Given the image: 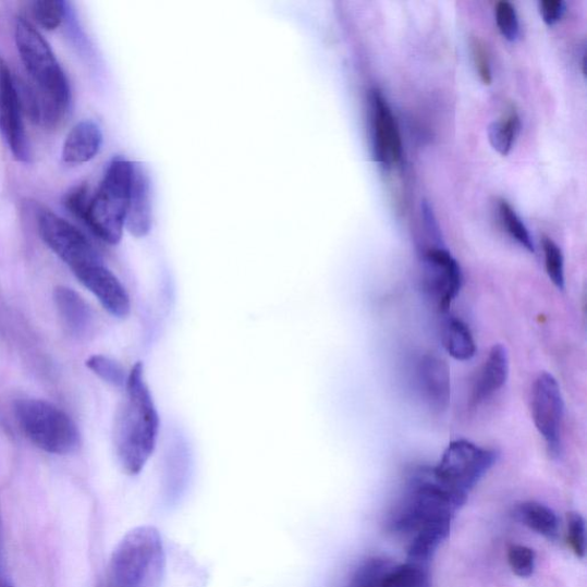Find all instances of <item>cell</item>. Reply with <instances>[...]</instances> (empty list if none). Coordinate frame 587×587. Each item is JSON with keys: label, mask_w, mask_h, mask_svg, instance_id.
Here are the masks:
<instances>
[{"label": "cell", "mask_w": 587, "mask_h": 587, "mask_svg": "<svg viewBox=\"0 0 587 587\" xmlns=\"http://www.w3.org/2000/svg\"><path fill=\"white\" fill-rule=\"evenodd\" d=\"M114 425V447L122 469L139 474L154 454L160 418L145 381L144 366L137 363L130 371Z\"/></svg>", "instance_id": "6da1fadb"}, {"label": "cell", "mask_w": 587, "mask_h": 587, "mask_svg": "<svg viewBox=\"0 0 587 587\" xmlns=\"http://www.w3.org/2000/svg\"><path fill=\"white\" fill-rule=\"evenodd\" d=\"M14 36L21 60L32 81L34 106L32 121L47 127L57 126L71 105L66 75L48 41L24 17L15 21Z\"/></svg>", "instance_id": "7a4b0ae2"}, {"label": "cell", "mask_w": 587, "mask_h": 587, "mask_svg": "<svg viewBox=\"0 0 587 587\" xmlns=\"http://www.w3.org/2000/svg\"><path fill=\"white\" fill-rule=\"evenodd\" d=\"M467 502V494L438 480L431 468H419L407 481L404 494L387 515L386 530L412 537L431 522L450 518Z\"/></svg>", "instance_id": "3957f363"}, {"label": "cell", "mask_w": 587, "mask_h": 587, "mask_svg": "<svg viewBox=\"0 0 587 587\" xmlns=\"http://www.w3.org/2000/svg\"><path fill=\"white\" fill-rule=\"evenodd\" d=\"M166 560L159 530L150 526L135 528L114 549L103 587H161Z\"/></svg>", "instance_id": "277c9868"}, {"label": "cell", "mask_w": 587, "mask_h": 587, "mask_svg": "<svg viewBox=\"0 0 587 587\" xmlns=\"http://www.w3.org/2000/svg\"><path fill=\"white\" fill-rule=\"evenodd\" d=\"M132 175L133 162L115 158L108 166L98 191L91 197L84 223L107 244L117 245L121 242Z\"/></svg>", "instance_id": "5b68a950"}, {"label": "cell", "mask_w": 587, "mask_h": 587, "mask_svg": "<svg viewBox=\"0 0 587 587\" xmlns=\"http://www.w3.org/2000/svg\"><path fill=\"white\" fill-rule=\"evenodd\" d=\"M14 416L25 437L51 454L74 452L81 442L77 426L61 408L35 399L16 401Z\"/></svg>", "instance_id": "8992f818"}, {"label": "cell", "mask_w": 587, "mask_h": 587, "mask_svg": "<svg viewBox=\"0 0 587 587\" xmlns=\"http://www.w3.org/2000/svg\"><path fill=\"white\" fill-rule=\"evenodd\" d=\"M498 452L467 440L451 442L432 473L453 490L468 496L498 461Z\"/></svg>", "instance_id": "52a82bcc"}, {"label": "cell", "mask_w": 587, "mask_h": 587, "mask_svg": "<svg viewBox=\"0 0 587 587\" xmlns=\"http://www.w3.org/2000/svg\"><path fill=\"white\" fill-rule=\"evenodd\" d=\"M36 216L42 242L72 269L73 273L102 262L89 239L74 225L47 208L38 209Z\"/></svg>", "instance_id": "ba28073f"}, {"label": "cell", "mask_w": 587, "mask_h": 587, "mask_svg": "<svg viewBox=\"0 0 587 587\" xmlns=\"http://www.w3.org/2000/svg\"><path fill=\"white\" fill-rule=\"evenodd\" d=\"M531 415L549 454L552 458H559L562 449L564 402L560 386L550 374H540L534 382Z\"/></svg>", "instance_id": "9c48e42d"}, {"label": "cell", "mask_w": 587, "mask_h": 587, "mask_svg": "<svg viewBox=\"0 0 587 587\" xmlns=\"http://www.w3.org/2000/svg\"><path fill=\"white\" fill-rule=\"evenodd\" d=\"M421 262L425 292L440 311H448L463 288L458 260L444 247H431L421 253Z\"/></svg>", "instance_id": "30bf717a"}, {"label": "cell", "mask_w": 587, "mask_h": 587, "mask_svg": "<svg viewBox=\"0 0 587 587\" xmlns=\"http://www.w3.org/2000/svg\"><path fill=\"white\" fill-rule=\"evenodd\" d=\"M23 112L16 81L7 61L0 57V133L15 160L28 163L32 155Z\"/></svg>", "instance_id": "8fae6325"}, {"label": "cell", "mask_w": 587, "mask_h": 587, "mask_svg": "<svg viewBox=\"0 0 587 587\" xmlns=\"http://www.w3.org/2000/svg\"><path fill=\"white\" fill-rule=\"evenodd\" d=\"M371 106L374 155L376 161L390 169L399 164L403 157V143L398 120L379 89L369 91Z\"/></svg>", "instance_id": "7c38bea8"}, {"label": "cell", "mask_w": 587, "mask_h": 587, "mask_svg": "<svg viewBox=\"0 0 587 587\" xmlns=\"http://www.w3.org/2000/svg\"><path fill=\"white\" fill-rule=\"evenodd\" d=\"M81 284L88 289L101 303V306L117 318L130 314V297L117 276L103 264H97L74 273Z\"/></svg>", "instance_id": "4fadbf2b"}, {"label": "cell", "mask_w": 587, "mask_h": 587, "mask_svg": "<svg viewBox=\"0 0 587 587\" xmlns=\"http://www.w3.org/2000/svg\"><path fill=\"white\" fill-rule=\"evenodd\" d=\"M418 381L429 408L445 412L451 403V374L447 362L437 355H425L418 365Z\"/></svg>", "instance_id": "5bb4252c"}, {"label": "cell", "mask_w": 587, "mask_h": 587, "mask_svg": "<svg viewBox=\"0 0 587 587\" xmlns=\"http://www.w3.org/2000/svg\"><path fill=\"white\" fill-rule=\"evenodd\" d=\"M510 376V356L506 346L494 344L473 383L470 404L478 406L492 399Z\"/></svg>", "instance_id": "9a60e30c"}, {"label": "cell", "mask_w": 587, "mask_h": 587, "mask_svg": "<svg viewBox=\"0 0 587 587\" xmlns=\"http://www.w3.org/2000/svg\"><path fill=\"white\" fill-rule=\"evenodd\" d=\"M151 228L150 182L144 167L133 163L125 229L136 237L146 236Z\"/></svg>", "instance_id": "2e32d148"}, {"label": "cell", "mask_w": 587, "mask_h": 587, "mask_svg": "<svg viewBox=\"0 0 587 587\" xmlns=\"http://www.w3.org/2000/svg\"><path fill=\"white\" fill-rule=\"evenodd\" d=\"M102 133L94 121L77 123L62 148V161L70 166H80L91 161L99 154Z\"/></svg>", "instance_id": "e0dca14e"}, {"label": "cell", "mask_w": 587, "mask_h": 587, "mask_svg": "<svg viewBox=\"0 0 587 587\" xmlns=\"http://www.w3.org/2000/svg\"><path fill=\"white\" fill-rule=\"evenodd\" d=\"M54 301L63 325L73 335L83 337L90 331L93 311L78 293L69 288H57Z\"/></svg>", "instance_id": "ac0fdd59"}, {"label": "cell", "mask_w": 587, "mask_h": 587, "mask_svg": "<svg viewBox=\"0 0 587 587\" xmlns=\"http://www.w3.org/2000/svg\"><path fill=\"white\" fill-rule=\"evenodd\" d=\"M451 525L450 518L435 521L413 535L407 548V562L428 567L433 554L449 537Z\"/></svg>", "instance_id": "d6986e66"}, {"label": "cell", "mask_w": 587, "mask_h": 587, "mask_svg": "<svg viewBox=\"0 0 587 587\" xmlns=\"http://www.w3.org/2000/svg\"><path fill=\"white\" fill-rule=\"evenodd\" d=\"M515 517L533 531L550 540H557L560 533V521L555 512L537 502L518 504L514 510Z\"/></svg>", "instance_id": "ffe728a7"}, {"label": "cell", "mask_w": 587, "mask_h": 587, "mask_svg": "<svg viewBox=\"0 0 587 587\" xmlns=\"http://www.w3.org/2000/svg\"><path fill=\"white\" fill-rule=\"evenodd\" d=\"M442 343L455 360L468 362L476 355V343L468 326L458 318H450L443 326Z\"/></svg>", "instance_id": "44dd1931"}, {"label": "cell", "mask_w": 587, "mask_h": 587, "mask_svg": "<svg viewBox=\"0 0 587 587\" xmlns=\"http://www.w3.org/2000/svg\"><path fill=\"white\" fill-rule=\"evenodd\" d=\"M375 587H432L428 567L411 562L395 563Z\"/></svg>", "instance_id": "7402d4cb"}, {"label": "cell", "mask_w": 587, "mask_h": 587, "mask_svg": "<svg viewBox=\"0 0 587 587\" xmlns=\"http://www.w3.org/2000/svg\"><path fill=\"white\" fill-rule=\"evenodd\" d=\"M521 120L515 110L506 117L492 122L488 127V137L492 148L502 157H507L519 134Z\"/></svg>", "instance_id": "603a6c76"}, {"label": "cell", "mask_w": 587, "mask_h": 587, "mask_svg": "<svg viewBox=\"0 0 587 587\" xmlns=\"http://www.w3.org/2000/svg\"><path fill=\"white\" fill-rule=\"evenodd\" d=\"M498 208L500 220H502L507 233L521 247H524L529 253L534 254L535 245L530 232L525 223L522 222L513 207L506 200L502 199L499 200Z\"/></svg>", "instance_id": "cb8c5ba5"}, {"label": "cell", "mask_w": 587, "mask_h": 587, "mask_svg": "<svg viewBox=\"0 0 587 587\" xmlns=\"http://www.w3.org/2000/svg\"><path fill=\"white\" fill-rule=\"evenodd\" d=\"M394 564L384 558H369L359 565L347 587H375Z\"/></svg>", "instance_id": "d4e9b609"}, {"label": "cell", "mask_w": 587, "mask_h": 587, "mask_svg": "<svg viewBox=\"0 0 587 587\" xmlns=\"http://www.w3.org/2000/svg\"><path fill=\"white\" fill-rule=\"evenodd\" d=\"M541 246L543 253V264H546V270L553 282V285L559 290H564V257L561 248L552 241L550 236L543 235L541 239Z\"/></svg>", "instance_id": "484cf974"}, {"label": "cell", "mask_w": 587, "mask_h": 587, "mask_svg": "<svg viewBox=\"0 0 587 587\" xmlns=\"http://www.w3.org/2000/svg\"><path fill=\"white\" fill-rule=\"evenodd\" d=\"M66 3L62 0H36L32 13L37 24L47 30H56L62 24Z\"/></svg>", "instance_id": "4316f807"}, {"label": "cell", "mask_w": 587, "mask_h": 587, "mask_svg": "<svg viewBox=\"0 0 587 587\" xmlns=\"http://www.w3.org/2000/svg\"><path fill=\"white\" fill-rule=\"evenodd\" d=\"M91 371L101 380L115 387L126 384L127 376L124 368L117 360L102 355H96L86 360Z\"/></svg>", "instance_id": "83f0119b"}, {"label": "cell", "mask_w": 587, "mask_h": 587, "mask_svg": "<svg viewBox=\"0 0 587 587\" xmlns=\"http://www.w3.org/2000/svg\"><path fill=\"white\" fill-rule=\"evenodd\" d=\"M494 17L497 27L510 41H514L519 36V21L514 5L506 0L498 2L494 7Z\"/></svg>", "instance_id": "f1b7e54d"}, {"label": "cell", "mask_w": 587, "mask_h": 587, "mask_svg": "<svg viewBox=\"0 0 587 587\" xmlns=\"http://www.w3.org/2000/svg\"><path fill=\"white\" fill-rule=\"evenodd\" d=\"M507 561L512 572L521 578H528L535 573L536 553L528 547H510L507 551Z\"/></svg>", "instance_id": "f546056e"}, {"label": "cell", "mask_w": 587, "mask_h": 587, "mask_svg": "<svg viewBox=\"0 0 587 587\" xmlns=\"http://www.w3.org/2000/svg\"><path fill=\"white\" fill-rule=\"evenodd\" d=\"M470 49L478 77H480L485 85H490L493 81V76L490 53L486 42L481 38L473 37L470 40Z\"/></svg>", "instance_id": "4dcf8cb0"}, {"label": "cell", "mask_w": 587, "mask_h": 587, "mask_svg": "<svg viewBox=\"0 0 587 587\" xmlns=\"http://www.w3.org/2000/svg\"><path fill=\"white\" fill-rule=\"evenodd\" d=\"M586 527L584 517L577 512L567 515V537L571 549L579 559L586 554Z\"/></svg>", "instance_id": "1f68e13d"}, {"label": "cell", "mask_w": 587, "mask_h": 587, "mask_svg": "<svg viewBox=\"0 0 587 587\" xmlns=\"http://www.w3.org/2000/svg\"><path fill=\"white\" fill-rule=\"evenodd\" d=\"M91 201L89 187L86 185H80L74 187L66 194V197L63 199V205L77 217L82 222H84L86 212H88L89 205Z\"/></svg>", "instance_id": "d6a6232c"}, {"label": "cell", "mask_w": 587, "mask_h": 587, "mask_svg": "<svg viewBox=\"0 0 587 587\" xmlns=\"http://www.w3.org/2000/svg\"><path fill=\"white\" fill-rule=\"evenodd\" d=\"M567 5L563 0H541L539 2L540 16L548 26L552 27L563 17Z\"/></svg>", "instance_id": "836d02e7"}, {"label": "cell", "mask_w": 587, "mask_h": 587, "mask_svg": "<svg viewBox=\"0 0 587 587\" xmlns=\"http://www.w3.org/2000/svg\"><path fill=\"white\" fill-rule=\"evenodd\" d=\"M2 510H0V587H14L9 573Z\"/></svg>", "instance_id": "e575fe53"}]
</instances>
